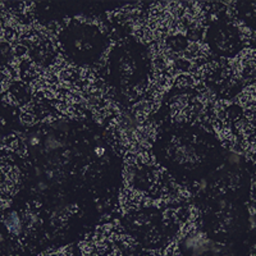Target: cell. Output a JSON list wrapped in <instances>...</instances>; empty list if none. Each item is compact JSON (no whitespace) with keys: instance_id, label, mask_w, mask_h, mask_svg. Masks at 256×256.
Masks as SVG:
<instances>
[{"instance_id":"6da1fadb","label":"cell","mask_w":256,"mask_h":256,"mask_svg":"<svg viewBox=\"0 0 256 256\" xmlns=\"http://www.w3.org/2000/svg\"><path fill=\"white\" fill-rule=\"evenodd\" d=\"M5 227L12 234H16V236H18V234L22 232V228H23L22 220H21L19 215L16 211L10 213V214L5 218Z\"/></svg>"},{"instance_id":"7a4b0ae2","label":"cell","mask_w":256,"mask_h":256,"mask_svg":"<svg viewBox=\"0 0 256 256\" xmlns=\"http://www.w3.org/2000/svg\"><path fill=\"white\" fill-rule=\"evenodd\" d=\"M96 154H97L99 156H101V155L104 154V149H103V147H99V149H96Z\"/></svg>"}]
</instances>
